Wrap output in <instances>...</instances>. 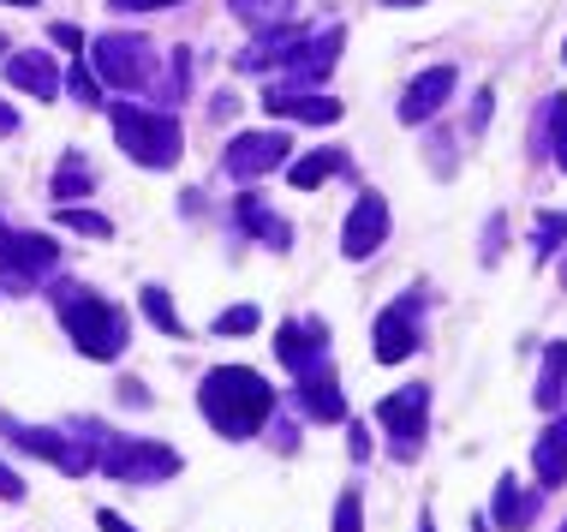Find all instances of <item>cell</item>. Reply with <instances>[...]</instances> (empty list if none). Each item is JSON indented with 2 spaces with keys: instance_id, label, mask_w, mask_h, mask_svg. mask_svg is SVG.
Masks as SVG:
<instances>
[{
  "instance_id": "14",
  "label": "cell",
  "mask_w": 567,
  "mask_h": 532,
  "mask_svg": "<svg viewBox=\"0 0 567 532\" xmlns=\"http://www.w3.org/2000/svg\"><path fill=\"white\" fill-rule=\"evenodd\" d=\"M382 239H389V204H382L377 192H364L359 204L347 209V227H341V252L359 264V257H371Z\"/></svg>"
},
{
  "instance_id": "29",
  "label": "cell",
  "mask_w": 567,
  "mask_h": 532,
  "mask_svg": "<svg viewBox=\"0 0 567 532\" xmlns=\"http://www.w3.org/2000/svg\"><path fill=\"white\" fill-rule=\"evenodd\" d=\"M549 150H556V168L567 174V96H556V102H549Z\"/></svg>"
},
{
  "instance_id": "45",
  "label": "cell",
  "mask_w": 567,
  "mask_h": 532,
  "mask_svg": "<svg viewBox=\"0 0 567 532\" xmlns=\"http://www.w3.org/2000/svg\"><path fill=\"white\" fill-rule=\"evenodd\" d=\"M561 287H567V264H561Z\"/></svg>"
},
{
  "instance_id": "13",
  "label": "cell",
  "mask_w": 567,
  "mask_h": 532,
  "mask_svg": "<svg viewBox=\"0 0 567 532\" xmlns=\"http://www.w3.org/2000/svg\"><path fill=\"white\" fill-rule=\"evenodd\" d=\"M7 79H12V90H24V96H37V102H54L60 90H66V72L54 66L49 49H12Z\"/></svg>"
},
{
  "instance_id": "34",
  "label": "cell",
  "mask_w": 567,
  "mask_h": 532,
  "mask_svg": "<svg viewBox=\"0 0 567 532\" xmlns=\"http://www.w3.org/2000/svg\"><path fill=\"white\" fill-rule=\"evenodd\" d=\"M19 497H24V479L12 473L7 461H0V503H19Z\"/></svg>"
},
{
  "instance_id": "18",
  "label": "cell",
  "mask_w": 567,
  "mask_h": 532,
  "mask_svg": "<svg viewBox=\"0 0 567 532\" xmlns=\"http://www.w3.org/2000/svg\"><path fill=\"white\" fill-rule=\"evenodd\" d=\"M234 222H239V234L264 239V246H275V252H287V246H293V234H287V222L275 216V209L264 204V197H251V192H245L239 204H234Z\"/></svg>"
},
{
  "instance_id": "2",
  "label": "cell",
  "mask_w": 567,
  "mask_h": 532,
  "mask_svg": "<svg viewBox=\"0 0 567 532\" xmlns=\"http://www.w3.org/2000/svg\"><path fill=\"white\" fill-rule=\"evenodd\" d=\"M72 437L90 449V461L102 467L109 479L120 484H162V479H174L179 467V449H167V443H144V437H114L109 424H72Z\"/></svg>"
},
{
  "instance_id": "47",
  "label": "cell",
  "mask_w": 567,
  "mask_h": 532,
  "mask_svg": "<svg viewBox=\"0 0 567 532\" xmlns=\"http://www.w3.org/2000/svg\"><path fill=\"white\" fill-rule=\"evenodd\" d=\"M561 532H567V526H561Z\"/></svg>"
},
{
  "instance_id": "36",
  "label": "cell",
  "mask_w": 567,
  "mask_h": 532,
  "mask_svg": "<svg viewBox=\"0 0 567 532\" xmlns=\"http://www.w3.org/2000/svg\"><path fill=\"white\" fill-rule=\"evenodd\" d=\"M49 37L60 42V49H72V54H79V49H84V30H79V24H54V30H49Z\"/></svg>"
},
{
  "instance_id": "3",
  "label": "cell",
  "mask_w": 567,
  "mask_h": 532,
  "mask_svg": "<svg viewBox=\"0 0 567 532\" xmlns=\"http://www.w3.org/2000/svg\"><path fill=\"white\" fill-rule=\"evenodd\" d=\"M54 311H60V324H66V336L84 359H120L126 354L132 329H126V311H120L114 299L90 294L79 282H54Z\"/></svg>"
},
{
  "instance_id": "5",
  "label": "cell",
  "mask_w": 567,
  "mask_h": 532,
  "mask_svg": "<svg viewBox=\"0 0 567 532\" xmlns=\"http://www.w3.org/2000/svg\"><path fill=\"white\" fill-rule=\"evenodd\" d=\"M90 66H96V79H109L114 90H144L156 79V49H150L144 37H96L90 42Z\"/></svg>"
},
{
  "instance_id": "1",
  "label": "cell",
  "mask_w": 567,
  "mask_h": 532,
  "mask_svg": "<svg viewBox=\"0 0 567 532\" xmlns=\"http://www.w3.org/2000/svg\"><path fill=\"white\" fill-rule=\"evenodd\" d=\"M197 407H204L216 437L245 443V437H257L275 419V389L257 371H245V365H216L204 377V389H197Z\"/></svg>"
},
{
  "instance_id": "4",
  "label": "cell",
  "mask_w": 567,
  "mask_h": 532,
  "mask_svg": "<svg viewBox=\"0 0 567 532\" xmlns=\"http://www.w3.org/2000/svg\"><path fill=\"white\" fill-rule=\"evenodd\" d=\"M114 144L126 150L137 168H174L179 150H186V132L167 109H144V102H114Z\"/></svg>"
},
{
  "instance_id": "43",
  "label": "cell",
  "mask_w": 567,
  "mask_h": 532,
  "mask_svg": "<svg viewBox=\"0 0 567 532\" xmlns=\"http://www.w3.org/2000/svg\"><path fill=\"white\" fill-rule=\"evenodd\" d=\"M419 532H436V526H431V514H424V521H419Z\"/></svg>"
},
{
  "instance_id": "21",
  "label": "cell",
  "mask_w": 567,
  "mask_h": 532,
  "mask_svg": "<svg viewBox=\"0 0 567 532\" xmlns=\"http://www.w3.org/2000/svg\"><path fill=\"white\" fill-rule=\"evenodd\" d=\"M49 192H54V204H79V197L96 192V168L84 162V150H66V156H60Z\"/></svg>"
},
{
  "instance_id": "19",
  "label": "cell",
  "mask_w": 567,
  "mask_h": 532,
  "mask_svg": "<svg viewBox=\"0 0 567 532\" xmlns=\"http://www.w3.org/2000/svg\"><path fill=\"white\" fill-rule=\"evenodd\" d=\"M532 467H538V484H544V491H556V484H567V419L544 424L538 449H532Z\"/></svg>"
},
{
  "instance_id": "41",
  "label": "cell",
  "mask_w": 567,
  "mask_h": 532,
  "mask_svg": "<svg viewBox=\"0 0 567 532\" xmlns=\"http://www.w3.org/2000/svg\"><path fill=\"white\" fill-rule=\"evenodd\" d=\"M382 7H424V0H382Z\"/></svg>"
},
{
  "instance_id": "27",
  "label": "cell",
  "mask_w": 567,
  "mask_h": 532,
  "mask_svg": "<svg viewBox=\"0 0 567 532\" xmlns=\"http://www.w3.org/2000/svg\"><path fill=\"white\" fill-rule=\"evenodd\" d=\"M54 222H66L72 234H90V239H109L114 234V222L109 216H96V209H79V204H60V216Z\"/></svg>"
},
{
  "instance_id": "16",
  "label": "cell",
  "mask_w": 567,
  "mask_h": 532,
  "mask_svg": "<svg viewBox=\"0 0 567 532\" xmlns=\"http://www.w3.org/2000/svg\"><path fill=\"white\" fill-rule=\"evenodd\" d=\"M299 407L311 413L317 424H341L347 419V395L334 383V365H311V371H299Z\"/></svg>"
},
{
  "instance_id": "31",
  "label": "cell",
  "mask_w": 567,
  "mask_h": 532,
  "mask_svg": "<svg viewBox=\"0 0 567 532\" xmlns=\"http://www.w3.org/2000/svg\"><path fill=\"white\" fill-rule=\"evenodd\" d=\"M257 329V306H227L216 317V336H251Z\"/></svg>"
},
{
  "instance_id": "20",
  "label": "cell",
  "mask_w": 567,
  "mask_h": 532,
  "mask_svg": "<svg viewBox=\"0 0 567 532\" xmlns=\"http://www.w3.org/2000/svg\"><path fill=\"white\" fill-rule=\"evenodd\" d=\"M532 521H538V497L519 491L514 473H502V479H496V526H502V532H526Z\"/></svg>"
},
{
  "instance_id": "6",
  "label": "cell",
  "mask_w": 567,
  "mask_h": 532,
  "mask_svg": "<svg viewBox=\"0 0 567 532\" xmlns=\"http://www.w3.org/2000/svg\"><path fill=\"white\" fill-rule=\"evenodd\" d=\"M0 437H7V443H19L24 454H42V461H54L66 479H84L90 467H96L84 443H72L66 431H49V424H19L12 413H0Z\"/></svg>"
},
{
  "instance_id": "17",
  "label": "cell",
  "mask_w": 567,
  "mask_h": 532,
  "mask_svg": "<svg viewBox=\"0 0 567 532\" xmlns=\"http://www.w3.org/2000/svg\"><path fill=\"white\" fill-rule=\"evenodd\" d=\"M264 109L281 120H299V126H334L341 120V102L334 96H305V90H281V84L264 96Z\"/></svg>"
},
{
  "instance_id": "11",
  "label": "cell",
  "mask_w": 567,
  "mask_h": 532,
  "mask_svg": "<svg viewBox=\"0 0 567 532\" xmlns=\"http://www.w3.org/2000/svg\"><path fill=\"white\" fill-rule=\"evenodd\" d=\"M412 311H419V294L394 299V306L377 317L371 347H377V359H382V365H401V359L419 354V341H424V336H419V317H412Z\"/></svg>"
},
{
  "instance_id": "23",
  "label": "cell",
  "mask_w": 567,
  "mask_h": 532,
  "mask_svg": "<svg viewBox=\"0 0 567 532\" xmlns=\"http://www.w3.org/2000/svg\"><path fill=\"white\" fill-rule=\"evenodd\" d=\"M299 42H305L299 30H281V24H275V30H264V37H257L251 49L239 54V66H245V72H264V66H287V54H293Z\"/></svg>"
},
{
  "instance_id": "46",
  "label": "cell",
  "mask_w": 567,
  "mask_h": 532,
  "mask_svg": "<svg viewBox=\"0 0 567 532\" xmlns=\"http://www.w3.org/2000/svg\"><path fill=\"white\" fill-rule=\"evenodd\" d=\"M561 60H567V42H561Z\"/></svg>"
},
{
  "instance_id": "37",
  "label": "cell",
  "mask_w": 567,
  "mask_h": 532,
  "mask_svg": "<svg viewBox=\"0 0 567 532\" xmlns=\"http://www.w3.org/2000/svg\"><path fill=\"white\" fill-rule=\"evenodd\" d=\"M162 7H179V0H114V12H162Z\"/></svg>"
},
{
  "instance_id": "26",
  "label": "cell",
  "mask_w": 567,
  "mask_h": 532,
  "mask_svg": "<svg viewBox=\"0 0 567 532\" xmlns=\"http://www.w3.org/2000/svg\"><path fill=\"white\" fill-rule=\"evenodd\" d=\"M144 317L162 329V336H186V317L174 311V299H167V287H144Z\"/></svg>"
},
{
  "instance_id": "8",
  "label": "cell",
  "mask_w": 567,
  "mask_h": 532,
  "mask_svg": "<svg viewBox=\"0 0 567 532\" xmlns=\"http://www.w3.org/2000/svg\"><path fill=\"white\" fill-rule=\"evenodd\" d=\"M377 419H382V431L394 437V454L401 461H412L424 443V431H431V389L424 383H406V389H394L389 401L377 407Z\"/></svg>"
},
{
  "instance_id": "32",
  "label": "cell",
  "mask_w": 567,
  "mask_h": 532,
  "mask_svg": "<svg viewBox=\"0 0 567 532\" xmlns=\"http://www.w3.org/2000/svg\"><path fill=\"white\" fill-rule=\"evenodd\" d=\"M66 90L84 102V109H96V102H102V90H96V79H90V66H72V72H66Z\"/></svg>"
},
{
  "instance_id": "39",
  "label": "cell",
  "mask_w": 567,
  "mask_h": 532,
  "mask_svg": "<svg viewBox=\"0 0 567 532\" xmlns=\"http://www.w3.org/2000/svg\"><path fill=\"white\" fill-rule=\"evenodd\" d=\"M12 132H19V109H12V102H0V139H12Z\"/></svg>"
},
{
  "instance_id": "24",
  "label": "cell",
  "mask_w": 567,
  "mask_h": 532,
  "mask_svg": "<svg viewBox=\"0 0 567 532\" xmlns=\"http://www.w3.org/2000/svg\"><path fill=\"white\" fill-rule=\"evenodd\" d=\"M561 383H567V341H549L544 347V377H538V407L544 413L561 407Z\"/></svg>"
},
{
  "instance_id": "42",
  "label": "cell",
  "mask_w": 567,
  "mask_h": 532,
  "mask_svg": "<svg viewBox=\"0 0 567 532\" xmlns=\"http://www.w3.org/2000/svg\"><path fill=\"white\" fill-rule=\"evenodd\" d=\"M472 532H489V526H484V521H478V514H472Z\"/></svg>"
},
{
  "instance_id": "38",
  "label": "cell",
  "mask_w": 567,
  "mask_h": 532,
  "mask_svg": "<svg viewBox=\"0 0 567 532\" xmlns=\"http://www.w3.org/2000/svg\"><path fill=\"white\" fill-rule=\"evenodd\" d=\"M96 526H102V532H137L132 521H120V514H114V509H96Z\"/></svg>"
},
{
  "instance_id": "28",
  "label": "cell",
  "mask_w": 567,
  "mask_h": 532,
  "mask_svg": "<svg viewBox=\"0 0 567 532\" xmlns=\"http://www.w3.org/2000/svg\"><path fill=\"white\" fill-rule=\"evenodd\" d=\"M334 532H364V497L352 491V484L334 497Z\"/></svg>"
},
{
  "instance_id": "33",
  "label": "cell",
  "mask_w": 567,
  "mask_h": 532,
  "mask_svg": "<svg viewBox=\"0 0 567 532\" xmlns=\"http://www.w3.org/2000/svg\"><path fill=\"white\" fill-rule=\"evenodd\" d=\"M186 72H192V49H174V72H167V96H186Z\"/></svg>"
},
{
  "instance_id": "10",
  "label": "cell",
  "mask_w": 567,
  "mask_h": 532,
  "mask_svg": "<svg viewBox=\"0 0 567 532\" xmlns=\"http://www.w3.org/2000/svg\"><path fill=\"white\" fill-rule=\"evenodd\" d=\"M347 49V30L341 24H329V30H317L311 42H299L293 54H287V66H281V90H299V84H317V79H329L334 72V60H341Z\"/></svg>"
},
{
  "instance_id": "44",
  "label": "cell",
  "mask_w": 567,
  "mask_h": 532,
  "mask_svg": "<svg viewBox=\"0 0 567 532\" xmlns=\"http://www.w3.org/2000/svg\"><path fill=\"white\" fill-rule=\"evenodd\" d=\"M7 7H37V0H7Z\"/></svg>"
},
{
  "instance_id": "30",
  "label": "cell",
  "mask_w": 567,
  "mask_h": 532,
  "mask_svg": "<svg viewBox=\"0 0 567 532\" xmlns=\"http://www.w3.org/2000/svg\"><path fill=\"white\" fill-rule=\"evenodd\" d=\"M567 239V209H544L538 216V257H549Z\"/></svg>"
},
{
  "instance_id": "12",
  "label": "cell",
  "mask_w": 567,
  "mask_h": 532,
  "mask_svg": "<svg viewBox=\"0 0 567 532\" xmlns=\"http://www.w3.org/2000/svg\"><path fill=\"white\" fill-rule=\"evenodd\" d=\"M275 354H281L287 371H311V365H323L329 359V324L323 317H287L281 324V336H275Z\"/></svg>"
},
{
  "instance_id": "35",
  "label": "cell",
  "mask_w": 567,
  "mask_h": 532,
  "mask_svg": "<svg viewBox=\"0 0 567 532\" xmlns=\"http://www.w3.org/2000/svg\"><path fill=\"white\" fill-rule=\"evenodd\" d=\"M347 449H352V461H371V431H364V424H352V431H347Z\"/></svg>"
},
{
  "instance_id": "25",
  "label": "cell",
  "mask_w": 567,
  "mask_h": 532,
  "mask_svg": "<svg viewBox=\"0 0 567 532\" xmlns=\"http://www.w3.org/2000/svg\"><path fill=\"white\" fill-rule=\"evenodd\" d=\"M234 19L251 30H275V24L293 19V0H234Z\"/></svg>"
},
{
  "instance_id": "9",
  "label": "cell",
  "mask_w": 567,
  "mask_h": 532,
  "mask_svg": "<svg viewBox=\"0 0 567 532\" xmlns=\"http://www.w3.org/2000/svg\"><path fill=\"white\" fill-rule=\"evenodd\" d=\"M287 162V132H239L234 144L221 150V174L234 186H251V180L275 174Z\"/></svg>"
},
{
  "instance_id": "15",
  "label": "cell",
  "mask_w": 567,
  "mask_h": 532,
  "mask_svg": "<svg viewBox=\"0 0 567 532\" xmlns=\"http://www.w3.org/2000/svg\"><path fill=\"white\" fill-rule=\"evenodd\" d=\"M454 79H460L454 66L419 72V79L406 84V96H401V120H406V126H424V120H436V114H442V102L454 96Z\"/></svg>"
},
{
  "instance_id": "40",
  "label": "cell",
  "mask_w": 567,
  "mask_h": 532,
  "mask_svg": "<svg viewBox=\"0 0 567 532\" xmlns=\"http://www.w3.org/2000/svg\"><path fill=\"white\" fill-rule=\"evenodd\" d=\"M484 120H489V96L472 102V132H484Z\"/></svg>"
},
{
  "instance_id": "7",
  "label": "cell",
  "mask_w": 567,
  "mask_h": 532,
  "mask_svg": "<svg viewBox=\"0 0 567 532\" xmlns=\"http://www.w3.org/2000/svg\"><path fill=\"white\" fill-rule=\"evenodd\" d=\"M60 264V246L49 234H7L0 239V276H7V294H30L37 282H49Z\"/></svg>"
},
{
  "instance_id": "22",
  "label": "cell",
  "mask_w": 567,
  "mask_h": 532,
  "mask_svg": "<svg viewBox=\"0 0 567 532\" xmlns=\"http://www.w3.org/2000/svg\"><path fill=\"white\" fill-rule=\"evenodd\" d=\"M341 174H347V150H334V144L311 150V156H299L293 168H287V180H293L299 192H317L323 180H341Z\"/></svg>"
}]
</instances>
